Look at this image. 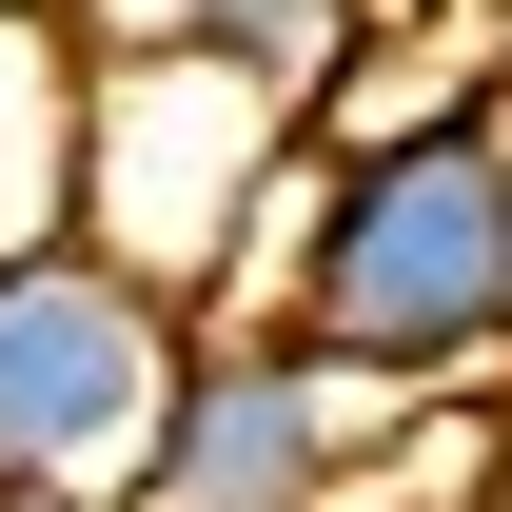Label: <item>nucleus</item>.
Listing matches in <instances>:
<instances>
[{
	"label": "nucleus",
	"instance_id": "f257e3e1",
	"mask_svg": "<svg viewBox=\"0 0 512 512\" xmlns=\"http://www.w3.org/2000/svg\"><path fill=\"white\" fill-rule=\"evenodd\" d=\"M276 335L375 394H512V99L434 138H316Z\"/></svg>",
	"mask_w": 512,
	"mask_h": 512
},
{
	"label": "nucleus",
	"instance_id": "f03ea898",
	"mask_svg": "<svg viewBox=\"0 0 512 512\" xmlns=\"http://www.w3.org/2000/svg\"><path fill=\"white\" fill-rule=\"evenodd\" d=\"M296 197H316V99H276L237 60H99V99H79V237L119 276H158L178 316H276Z\"/></svg>",
	"mask_w": 512,
	"mask_h": 512
},
{
	"label": "nucleus",
	"instance_id": "7ed1b4c3",
	"mask_svg": "<svg viewBox=\"0 0 512 512\" xmlns=\"http://www.w3.org/2000/svg\"><path fill=\"white\" fill-rule=\"evenodd\" d=\"M178 296L119 276L99 237H40L0 256V493H138V453H158V394H178Z\"/></svg>",
	"mask_w": 512,
	"mask_h": 512
},
{
	"label": "nucleus",
	"instance_id": "20e7f679",
	"mask_svg": "<svg viewBox=\"0 0 512 512\" xmlns=\"http://www.w3.org/2000/svg\"><path fill=\"white\" fill-rule=\"evenodd\" d=\"M394 414H414V394L335 375L316 335L197 316V335H178V394H158V453H138L119 512H335V473H355Z\"/></svg>",
	"mask_w": 512,
	"mask_h": 512
},
{
	"label": "nucleus",
	"instance_id": "39448f33",
	"mask_svg": "<svg viewBox=\"0 0 512 512\" xmlns=\"http://www.w3.org/2000/svg\"><path fill=\"white\" fill-rule=\"evenodd\" d=\"M99 60H237L276 99H335L355 40H375V0H60Z\"/></svg>",
	"mask_w": 512,
	"mask_h": 512
},
{
	"label": "nucleus",
	"instance_id": "423d86ee",
	"mask_svg": "<svg viewBox=\"0 0 512 512\" xmlns=\"http://www.w3.org/2000/svg\"><path fill=\"white\" fill-rule=\"evenodd\" d=\"M79 99H99V40L60 0H0V256L79 237Z\"/></svg>",
	"mask_w": 512,
	"mask_h": 512
},
{
	"label": "nucleus",
	"instance_id": "0eeeda50",
	"mask_svg": "<svg viewBox=\"0 0 512 512\" xmlns=\"http://www.w3.org/2000/svg\"><path fill=\"white\" fill-rule=\"evenodd\" d=\"M0 512H99V493H0Z\"/></svg>",
	"mask_w": 512,
	"mask_h": 512
}]
</instances>
